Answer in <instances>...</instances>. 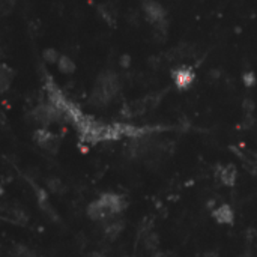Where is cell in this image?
<instances>
[{
    "label": "cell",
    "instance_id": "obj_24",
    "mask_svg": "<svg viewBox=\"0 0 257 257\" xmlns=\"http://www.w3.org/2000/svg\"><path fill=\"white\" fill-rule=\"evenodd\" d=\"M253 124H254V118H253L251 113H248V115L245 116L244 122H242V128H244V129H248V128H251Z\"/></svg>",
    "mask_w": 257,
    "mask_h": 257
},
{
    "label": "cell",
    "instance_id": "obj_25",
    "mask_svg": "<svg viewBox=\"0 0 257 257\" xmlns=\"http://www.w3.org/2000/svg\"><path fill=\"white\" fill-rule=\"evenodd\" d=\"M87 257H107L104 253H92V254H89Z\"/></svg>",
    "mask_w": 257,
    "mask_h": 257
},
{
    "label": "cell",
    "instance_id": "obj_22",
    "mask_svg": "<svg viewBox=\"0 0 257 257\" xmlns=\"http://www.w3.org/2000/svg\"><path fill=\"white\" fill-rule=\"evenodd\" d=\"M128 21L131 24H138V21H140V12L135 11V9H131L129 14H128Z\"/></svg>",
    "mask_w": 257,
    "mask_h": 257
},
{
    "label": "cell",
    "instance_id": "obj_23",
    "mask_svg": "<svg viewBox=\"0 0 257 257\" xmlns=\"http://www.w3.org/2000/svg\"><path fill=\"white\" fill-rule=\"evenodd\" d=\"M242 107H244V110H245L247 115H248V113H253V110H254V102H253V99H250V98L244 99Z\"/></svg>",
    "mask_w": 257,
    "mask_h": 257
},
{
    "label": "cell",
    "instance_id": "obj_10",
    "mask_svg": "<svg viewBox=\"0 0 257 257\" xmlns=\"http://www.w3.org/2000/svg\"><path fill=\"white\" fill-rule=\"evenodd\" d=\"M212 215L217 220V223H220V224H232L235 220L233 209L229 206V204H221V206L215 208Z\"/></svg>",
    "mask_w": 257,
    "mask_h": 257
},
{
    "label": "cell",
    "instance_id": "obj_15",
    "mask_svg": "<svg viewBox=\"0 0 257 257\" xmlns=\"http://www.w3.org/2000/svg\"><path fill=\"white\" fill-rule=\"evenodd\" d=\"M58 68H59V71L64 72V74H72V72L75 71V64L72 62L71 58H68V56H61V59H59V62H58Z\"/></svg>",
    "mask_w": 257,
    "mask_h": 257
},
{
    "label": "cell",
    "instance_id": "obj_19",
    "mask_svg": "<svg viewBox=\"0 0 257 257\" xmlns=\"http://www.w3.org/2000/svg\"><path fill=\"white\" fill-rule=\"evenodd\" d=\"M14 6H15V0H2V2H0V14L3 17L9 15Z\"/></svg>",
    "mask_w": 257,
    "mask_h": 257
},
{
    "label": "cell",
    "instance_id": "obj_21",
    "mask_svg": "<svg viewBox=\"0 0 257 257\" xmlns=\"http://www.w3.org/2000/svg\"><path fill=\"white\" fill-rule=\"evenodd\" d=\"M119 65H121V68H124V69H129V66L132 65L131 56H129V55H122V56L119 58Z\"/></svg>",
    "mask_w": 257,
    "mask_h": 257
},
{
    "label": "cell",
    "instance_id": "obj_12",
    "mask_svg": "<svg viewBox=\"0 0 257 257\" xmlns=\"http://www.w3.org/2000/svg\"><path fill=\"white\" fill-rule=\"evenodd\" d=\"M218 176H220V181H221L224 185L233 187L235 182H236V178H238V172H236L235 166H226V167L220 169Z\"/></svg>",
    "mask_w": 257,
    "mask_h": 257
},
{
    "label": "cell",
    "instance_id": "obj_3",
    "mask_svg": "<svg viewBox=\"0 0 257 257\" xmlns=\"http://www.w3.org/2000/svg\"><path fill=\"white\" fill-rule=\"evenodd\" d=\"M35 140L44 150H47L50 153H56L61 147V138L55 134H51L47 128L36 129Z\"/></svg>",
    "mask_w": 257,
    "mask_h": 257
},
{
    "label": "cell",
    "instance_id": "obj_1",
    "mask_svg": "<svg viewBox=\"0 0 257 257\" xmlns=\"http://www.w3.org/2000/svg\"><path fill=\"white\" fill-rule=\"evenodd\" d=\"M141 9H143L146 20L152 26H166L167 24V12L163 8V5L158 3L157 0H143Z\"/></svg>",
    "mask_w": 257,
    "mask_h": 257
},
{
    "label": "cell",
    "instance_id": "obj_17",
    "mask_svg": "<svg viewBox=\"0 0 257 257\" xmlns=\"http://www.w3.org/2000/svg\"><path fill=\"white\" fill-rule=\"evenodd\" d=\"M143 244H144V248L147 251H153L157 250L158 247V235L157 233H147L143 239Z\"/></svg>",
    "mask_w": 257,
    "mask_h": 257
},
{
    "label": "cell",
    "instance_id": "obj_9",
    "mask_svg": "<svg viewBox=\"0 0 257 257\" xmlns=\"http://www.w3.org/2000/svg\"><path fill=\"white\" fill-rule=\"evenodd\" d=\"M5 218L9 223L18 224V226H24L27 223V220H29L26 211L18 208V206H11L9 209H5Z\"/></svg>",
    "mask_w": 257,
    "mask_h": 257
},
{
    "label": "cell",
    "instance_id": "obj_11",
    "mask_svg": "<svg viewBox=\"0 0 257 257\" xmlns=\"http://www.w3.org/2000/svg\"><path fill=\"white\" fill-rule=\"evenodd\" d=\"M124 227H125V223H124L122 220H112V221H110V223H107V224H106V227H104L106 238H107V239H110V241L116 239V238L122 233Z\"/></svg>",
    "mask_w": 257,
    "mask_h": 257
},
{
    "label": "cell",
    "instance_id": "obj_8",
    "mask_svg": "<svg viewBox=\"0 0 257 257\" xmlns=\"http://www.w3.org/2000/svg\"><path fill=\"white\" fill-rule=\"evenodd\" d=\"M96 12H98V15L102 20H104L107 24H110V26H115L116 24L119 14H118V9H116V6L113 3H110V2L99 3L98 8H96Z\"/></svg>",
    "mask_w": 257,
    "mask_h": 257
},
{
    "label": "cell",
    "instance_id": "obj_4",
    "mask_svg": "<svg viewBox=\"0 0 257 257\" xmlns=\"http://www.w3.org/2000/svg\"><path fill=\"white\" fill-rule=\"evenodd\" d=\"M99 200L104 203V206L110 211V214L115 217L127 209V201L122 195L113 194V193H106L99 197Z\"/></svg>",
    "mask_w": 257,
    "mask_h": 257
},
{
    "label": "cell",
    "instance_id": "obj_6",
    "mask_svg": "<svg viewBox=\"0 0 257 257\" xmlns=\"http://www.w3.org/2000/svg\"><path fill=\"white\" fill-rule=\"evenodd\" d=\"M87 217L93 221H102V220H109L113 218V215L110 214V211L104 206L99 198L92 201L89 206H87Z\"/></svg>",
    "mask_w": 257,
    "mask_h": 257
},
{
    "label": "cell",
    "instance_id": "obj_5",
    "mask_svg": "<svg viewBox=\"0 0 257 257\" xmlns=\"http://www.w3.org/2000/svg\"><path fill=\"white\" fill-rule=\"evenodd\" d=\"M172 78L179 89H188L194 81V72L188 66H178L172 71Z\"/></svg>",
    "mask_w": 257,
    "mask_h": 257
},
{
    "label": "cell",
    "instance_id": "obj_13",
    "mask_svg": "<svg viewBox=\"0 0 257 257\" xmlns=\"http://www.w3.org/2000/svg\"><path fill=\"white\" fill-rule=\"evenodd\" d=\"M14 80V69L9 68L8 65H2L0 68V87H2V92H8V89L11 87Z\"/></svg>",
    "mask_w": 257,
    "mask_h": 257
},
{
    "label": "cell",
    "instance_id": "obj_14",
    "mask_svg": "<svg viewBox=\"0 0 257 257\" xmlns=\"http://www.w3.org/2000/svg\"><path fill=\"white\" fill-rule=\"evenodd\" d=\"M47 187H48L50 193H53V194H64L66 191L65 184L61 179H58V178H50V179H47Z\"/></svg>",
    "mask_w": 257,
    "mask_h": 257
},
{
    "label": "cell",
    "instance_id": "obj_7",
    "mask_svg": "<svg viewBox=\"0 0 257 257\" xmlns=\"http://www.w3.org/2000/svg\"><path fill=\"white\" fill-rule=\"evenodd\" d=\"M36 197H38V206L39 209L50 218V220H53V221H59V215L58 212L55 211V208L51 206V203L48 201V195L44 190L41 188H36Z\"/></svg>",
    "mask_w": 257,
    "mask_h": 257
},
{
    "label": "cell",
    "instance_id": "obj_20",
    "mask_svg": "<svg viewBox=\"0 0 257 257\" xmlns=\"http://www.w3.org/2000/svg\"><path fill=\"white\" fill-rule=\"evenodd\" d=\"M242 83L247 86V87H251L256 84V74L253 71H245L242 74Z\"/></svg>",
    "mask_w": 257,
    "mask_h": 257
},
{
    "label": "cell",
    "instance_id": "obj_18",
    "mask_svg": "<svg viewBox=\"0 0 257 257\" xmlns=\"http://www.w3.org/2000/svg\"><path fill=\"white\" fill-rule=\"evenodd\" d=\"M12 257H35L33 253L24 245H15L12 248Z\"/></svg>",
    "mask_w": 257,
    "mask_h": 257
},
{
    "label": "cell",
    "instance_id": "obj_16",
    "mask_svg": "<svg viewBox=\"0 0 257 257\" xmlns=\"http://www.w3.org/2000/svg\"><path fill=\"white\" fill-rule=\"evenodd\" d=\"M61 53L56 50V48H45L42 51V59L47 62V64H58L59 59H61Z\"/></svg>",
    "mask_w": 257,
    "mask_h": 257
},
{
    "label": "cell",
    "instance_id": "obj_2",
    "mask_svg": "<svg viewBox=\"0 0 257 257\" xmlns=\"http://www.w3.org/2000/svg\"><path fill=\"white\" fill-rule=\"evenodd\" d=\"M95 87H98L99 90H102V92H104L113 101L116 98V95L119 93V90H121V80H119V77H118L116 72L106 71V72L99 74Z\"/></svg>",
    "mask_w": 257,
    "mask_h": 257
},
{
    "label": "cell",
    "instance_id": "obj_26",
    "mask_svg": "<svg viewBox=\"0 0 257 257\" xmlns=\"http://www.w3.org/2000/svg\"><path fill=\"white\" fill-rule=\"evenodd\" d=\"M204 257H218V253H215V251H209V253L204 254Z\"/></svg>",
    "mask_w": 257,
    "mask_h": 257
}]
</instances>
